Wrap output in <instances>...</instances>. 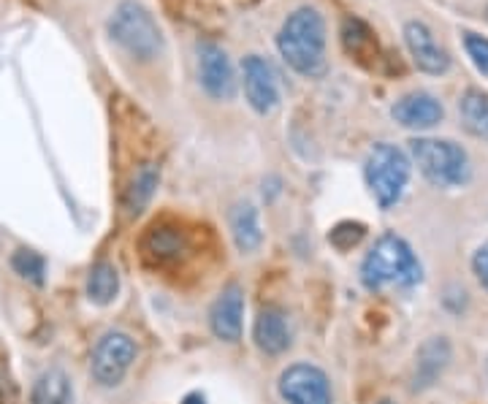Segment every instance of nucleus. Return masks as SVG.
<instances>
[{
  "mask_svg": "<svg viewBox=\"0 0 488 404\" xmlns=\"http://www.w3.org/2000/svg\"><path fill=\"white\" fill-rule=\"evenodd\" d=\"M277 49L296 74L320 79L325 74V22L317 9H296L277 33Z\"/></svg>",
  "mask_w": 488,
  "mask_h": 404,
  "instance_id": "f257e3e1",
  "label": "nucleus"
},
{
  "mask_svg": "<svg viewBox=\"0 0 488 404\" xmlns=\"http://www.w3.org/2000/svg\"><path fill=\"white\" fill-rule=\"evenodd\" d=\"M136 356H138V347H136L130 334L106 331L98 339V345L93 347L90 372H93L95 382H101L103 388H114V385H120L125 380V374L133 366Z\"/></svg>",
  "mask_w": 488,
  "mask_h": 404,
  "instance_id": "423d86ee",
  "label": "nucleus"
},
{
  "mask_svg": "<svg viewBox=\"0 0 488 404\" xmlns=\"http://www.w3.org/2000/svg\"><path fill=\"white\" fill-rule=\"evenodd\" d=\"M404 44L410 49L413 63L418 66V71L439 76L450 68V55L445 52V47L434 39V33L429 31V25H423L421 20H410L404 22Z\"/></svg>",
  "mask_w": 488,
  "mask_h": 404,
  "instance_id": "9d476101",
  "label": "nucleus"
},
{
  "mask_svg": "<svg viewBox=\"0 0 488 404\" xmlns=\"http://www.w3.org/2000/svg\"><path fill=\"white\" fill-rule=\"evenodd\" d=\"M458 114L464 127L477 139H488V95L477 87H469L458 98Z\"/></svg>",
  "mask_w": 488,
  "mask_h": 404,
  "instance_id": "aec40b11",
  "label": "nucleus"
},
{
  "mask_svg": "<svg viewBox=\"0 0 488 404\" xmlns=\"http://www.w3.org/2000/svg\"><path fill=\"white\" fill-rule=\"evenodd\" d=\"M209 329L223 342H239L244 329V291L231 283L209 310Z\"/></svg>",
  "mask_w": 488,
  "mask_h": 404,
  "instance_id": "f8f14e48",
  "label": "nucleus"
},
{
  "mask_svg": "<svg viewBox=\"0 0 488 404\" xmlns=\"http://www.w3.org/2000/svg\"><path fill=\"white\" fill-rule=\"evenodd\" d=\"M157 180H160V169H157L152 161L136 166V171H133V177H130V182H128V188H125V198H122L128 215H141V212H144V206H146V204L152 201V196H155Z\"/></svg>",
  "mask_w": 488,
  "mask_h": 404,
  "instance_id": "f3484780",
  "label": "nucleus"
},
{
  "mask_svg": "<svg viewBox=\"0 0 488 404\" xmlns=\"http://www.w3.org/2000/svg\"><path fill=\"white\" fill-rule=\"evenodd\" d=\"M191 252L188 233L174 223H157L141 236V255L155 266H174Z\"/></svg>",
  "mask_w": 488,
  "mask_h": 404,
  "instance_id": "1a4fd4ad",
  "label": "nucleus"
},
{
  "mask_svg": "<svg viewBox=\"0 0 488 404\" xmlns=\"http://www.w3.org/2000/svg\"><path fill=\"white\" fill-rule=\"evenodd\" d=\"M450 364V342L445 337H429L415 356V374H413V388L415 391H426L431 388L442 372Z\"/></svg>",
  "mask_w": 488,
  "mask_h": 404,
  "instance_id": "4468645a",
  "label": "nucleus"
},
{
  "mask_svg": "<svg viewBox=\"0 0 488 404\" xmlns=\"http://www.w3.org/2000/svg\"><path fill=\"white\" fill-rule=\"evenodd\" d=\"M421 260L415 258L413 247L396 233H383L361 263V283L369 291H380L386 285L413 288L421 283Z\"/></svg>",
  "mask_w": 488,
  "mask_h": 404,
  "instance_id": "f03ea898",
  "label": "nucleus"
},
{
  "mask_svg": "<svg viewBox=\"0 0 488 404\" xmlns=\"http://www.w3.org/2000/svg\"><path fill=\"white\" fill-rule=\"evenodd\" d=\"M253 339L261 353L266 356H279L290 347V329L288 318L279 307H263L255 318L253 326Z\"/></svg>",
  "mask_w": 488,
  "mask_h": 404,
  "instance_id": "2eb2a0df",
  "label": "nucleus"
},
{
  "mask_svg": "<svg viewBox=\"0 0 488 404\" xmlns=\"http://www.w3.org/2000/svg\"><path fill=\"white\" fill-rule=\"evenodd\" d=\"M364 236V225L361 223H340L332 233H329V242L340 250H350L353 244H359Z\"/></svg>",
  "mask_w": 488,
  "mask_h": 404,
  "instance_id": "b1692460",
  "label": "nucleus"
},
{
  "mask_svg": "<svg viewBox=\"0 0 488 404\" xmlns=\"http://www.w3.org/2000/svg\"><path fill=\"white\" fill-rule=\"evenodd\" d=\"M12 268L22 277V280H31L36 285H44V275H47V260L33 252V250H17L12 255Z\"/></svg>",
  "mask_w": 488,
  "mask_h": 404,
  "instance_id": "4be33fe9",
  "label": "nucleus"
},
{
  "mask_svg": "<svg viewBox=\"0 0 488 404\" xmlns=\"http://www.w3.org/2000/svg\"><path fill=\"white\" fill-rule=\"evenodd\" d=\"M377 404H394L391 399H383V401H377Z\"/></svg>",
  "mask_w": 488,
  "mask_h": 404,
  "instance_id": "bb28decb",
  "label": "nucleus"
},
{
  "mask_svg": "<svg viewBox=\"0 0 488 404\" xmlns=\"http://www.w3.org/2000/svg\"><path fill=\"white\" fill-rule=\"evenodd\" d=\"M120 291V272L109 260H98L87 275V299L93 304H111Z\"/></svg>",
  "mask_w": 488,
  "mask_h": 404,
  "instance_id": "412c9836",
  "label": "nucleus"
},
{
  "mask_svg": "<svg viewBox=\"0 0 488 404\" xmlns=\"http://www.w3.org/2000/svg\"><path fill=\"white\" fill-rule=\"evenodd\" d=\"M367 185L375 201L383 209H391L402 201L410 182V158L394 145H375L364 163Z\"/></svg>",
  "mask_w": 488,
  "mask_h": 404,
  "instance_id": "39448f33",
  "label": "nucleus"
},
{
  "mask_svg": "<svg viewBox=\"0 0 488 404\" xmlns=\"http://www.w3.org/2000/svg\"><path fill=\"white\" fill-rule=\"evenodd\" d=\"M109 36L133 57L155 60L163 52V33L155 17L136 0H125L109 17Z\"/></svg>",
  "mask_w": 488,
  "mask_h": 404,
  "instance_id": "7ed1b4c3",
  "label": "nucleus"
},
{
  "mask_svg": "<svg viewBox=\"0 0 488 404\" xmlns=\"http://www.w3.org/2000/svg\"><path fill=\"white\" fill-rule=\"evenodd\" d=\"M472 268H475L477 283L488 291V242L475 250V255H472Z\"/></svg>",
  "mask_w": 488,
  "mask_h": 404,
  "instance_id": "393cba45",
  "label": "nucleus"
},
{
  "mask_svg": "<svg viewBox=\"0 0 488 404\" xmlns=\"http://www.w3.org/2000/svg\"><path fill=\"white\" fill-rule=\"evenodd\" d=\"M199 79H201L204 92L215 101H231L236 95L234 66L226 49L212 41L199 44Z\"/></svg>",
  "mask_w": 488,
  "mask_h": 404,
  "instance_id": "6e6552de",
  "label": "nucleus"
},
{
  "mask_svg": "<svg viewBox=\"0 0 488 404\" xmlns=\"http://www.w3.org/2000/svg\"><path fill=\"white\" fill-rule=\"evenodd\" d=\"M485 374H488V361H485Z\"/></svg>",
  "mask_w": 488,
  "mask_h": 404,
  "instance_id": "cd10ccee",
  "label": "nucleus"
},
{
  "mask_svg": "<svg viewBox=\"0 0 488 404\" xmlns=\"http://www.w3.org/2000/svg\"><path fill=\"white\" fill-rule=\"evenodd\" d=\"M410 155L421 174L437 188H458L469 180L466 153L448 139H413Z\"/></svg>",
  "mask_w": 488,
  "mask_h": 404,
  "instance_id": "20e7f679",
  "label": "nucleus"
},
{
  "mask_svg": "<svg viewBox=\"0 0 488 404\" xmlns=\"http://www.w3.org/2000/svg\"><path fill=\"white\" fill-rule=\"evenodd\" d=\"M31 401L33 404H74V385H71V377L52 366L47 369L36 385H33V393H31Z\"/></svg>",
  "mask_w": 488,
  "mask_h": 404,
  "instance_id": "6ab92c4d",
  "label": "nucleus"
},
{
  "mask_svg": "<svg viewBox=\"0 0 488 404\" xmlns=\"http://www.w3.org/2000/svg\"><path fill=\"white\" fill-rule=\"evenodd\" d=\"M342 44H345V52L350 57H356L359 63H364V66H369L372 60L380 57L377 39H375L372 28L361 17H345V22H342Z\"/></svg>",
  "mask_w": 488,
  "mask_h": 404,
  "instance_id": "dca6fc26",
  "label": "nucleus"
},
{
  "mask_svg": "<svg viewBox=\"0 0 488 404\" xmlns=\"http://www.w3.org/2000/svg\"><path fill=\"white\" fill-rule=\"evenodd\" d=\"M279 396L288 404H332V382L312 364H293L279 374Z\"/></svg>",
  "mask_w": 488,
  "mask_h": 404,
  "instance_id": "0eeeda50",
  "label": "nucleus"
},
{
  "mask_svg": "<svg viewBox=\"0 0 488 404\" xmlns=\"http://www.w3.org/2000/svg\"><path fill=\"white\" fill-rule=\"evenodd\" d=\"M231 236L239 247V252H255L263 242L258 209L253 204H236L231 212Z\"/></svg>",
  "mask_w": 488,
  "mask_h": 404,
  "instance_id": "a211bd4d",
  "label": "nucleus"
},
{
  "mask_svg": "<svg viewBox=\"0 0 488 404\" xmlns=\"http://www.w3.org/2000/svg\"><path fill=\"white\" fill-rule=\"evenodd\" d=\"M244 95L247 103L258 111V114H271L279 106V87H277V74L274 68L258 57L250 55L244 57Z\"/></svg>",
  "mask_w": 488,
  "mask_h": 404,
  "instance_id": "9b49d317",
  "label": "nucleus"
},
{
  "mask_svg": "<svg viewBox=\"0 0 488 404\" xmlns=\"http://www.w3.org/2000/svg\"><path fill=\"white\" fill-rule=\"evenodd\" d=\"M464 49H466L472 66L483 76H488V39H483L477 33H464Z\"/></svg>",
  "mask_w": 488,
  "mask_h": 404,
  "instance_id": "5701e85b",
  "label": "nucleus"
},
{
  "mask_svg": "<svg viewBox=\"0 0 488 404\" xmlns=\"http://www.w3.org/2000/svg\"><path fill=\"white\" fill-rule=\"evenodd\" d=\"M185 404H204V396L193 393V396H188V399H185Z\"/></svg>",
  "mask_w": 488,
  "mask_h": 404,
  "instance_id": "a878e982",
  "label": "nucleus"
},
{
  "mask_svg": "<svg viewBox=\"0 0 488 404\" xmlns=\"http://www.w3.org/2000/svg\"><path fill=\"white\" fill-rule=\"evenodd\" d=\"M394 119L404 127H413V130H429L434 125L442 122L445 117V109L442 103L431 95V92H407L404 98H399L391 109Z\"/></svg>",
  "mask_w": 488,
  "mask_h": 404,
  "instance_id": "ddd939ff",
  "label": "nucleus"
}]
</instances>
